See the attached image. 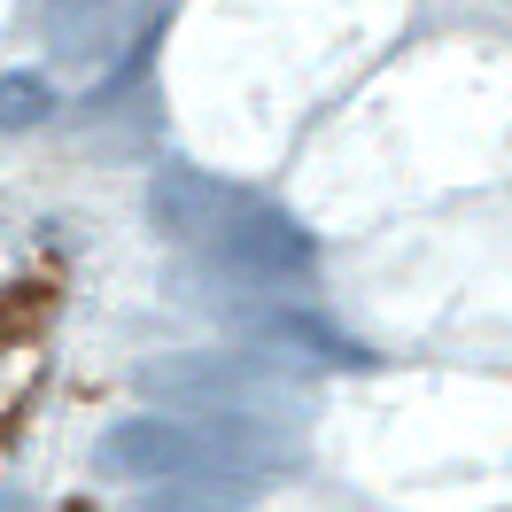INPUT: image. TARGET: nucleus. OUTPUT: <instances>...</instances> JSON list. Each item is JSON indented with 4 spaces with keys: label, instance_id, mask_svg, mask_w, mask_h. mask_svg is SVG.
Returning <instances> with one entry per match:
<instances>
[{
    "label": "nucleus",
    "instance_id": "1",
    "mask_svg": "<svg viewBox=\"0 0 512 512\" xmlns=\"http://www.w3.org/2000/svg\"><path fill=\"white\" fill-rule=\"evenodd\" d=\"M148 210H156V225L171 241H187L202 264L241 272V280H303L319 264V241H311V225L295 218V210H280L272 194H256V187L210 179L194 163L156 171Z\"/></svg>",
    "mask_w": 512,
    "mask_h": 512
},
{
    "label": "nucleus",
    "instance_id": "2",
    "mask_svg": "<svg viewBox=\"0 0 512 512\" xmlns=\"http://www.w3.org/2000/svg\"><path fill=\"white\" fill-rule=\"evenodd\" d=\"M272 466H280V443L249 412H210V419L140 412L101 435V474L148 481V489H171V481H241V489H256Z\"/></svg>",
    "mask_w": 512,
    "mask_h": 512
},
{
    "label": "nucleus",
    "instance_id": "3",
    "mask_svg": "<svg viewBox=\"0 0 512 512\" xmlns=\"http://www.w3.org/2000/svg\"><path fill=\"white\" fill-rule=\"evenodd\" d=\"M148 388L202 396L210 412H249V396H272V365H256V357H171V365H148Z\"/></svg>",
    "mask_w": 512,
    "mask_h": 512
},
{
    "label": "nucleus",
    "instance_id": "4",
    "mask_svg": "<svg viewBox=\"0 0 512 512\" xmlns=\"http://www.w3.org/2000/svg\"><path fill=\"white\" fill-rule=\"evenodd\" d=\"M264 334H272L280 350L326 357V365H365V350H357L350 334H334V326H326L319 311H303V303H295V311H272V319H264Z\"/></svg>",
    "mask_w": 512,
    "mask_h": 512
},
{
    "label": "nucleus",
    "instance_id": "5",
    "mask_svg": "<svg viewBox=\"0 0 512 512\" xmlns=\"http://www.w3.org/2000/svg\"><path fill=\"white\" fill-rule=\"evenodd\" d=\"M55 109V86L39 70H0V132H24Z\"/></svg>",
    "mask_w": 512,
    "mask_h": 512
},
{
    "label": "nucleus",
    "instance_id": "6",
    "mask_svg": "<svg viewBox=\"0 0 512 512\" xmlns=\"http://www.w3.org/2000/svg\"><path fill=\"white\" fill-rule=\"evenodd\" d=\"M70 8H78V0H39V16H47V24H63Z\"/></svg>",
    "mask_w": 512,
    "mask_h": 512
}]
</instances>
